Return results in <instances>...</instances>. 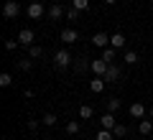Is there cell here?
Listing matches in <instances>:
<instances>
[{
    "mask_svg": "<svg viewBox=\"0 0 153 140\" xmlns=\"http://www.w3.org/2000/svg\"><path fill=\"white\" fill-rule=\"evenodd\" d=\"M79 13H82V10H76V8H69V10H66V21H79Z\"/></svg>",
    "mask_w": 153,
    "mask_h": 140,
    "instance_id": "obj_28",
    "label": "cell"
},
{
    "mask_svg": "<svg viewBox=\"0 0 153 140\" xmlns=\"http://www.w3.org/2000/svg\"><path fill=\"white\" fill-rule=\"evenodd\" d=\"M18 46H21V41H18V38H16V41H13V38H8V41H5V51H16Z\"/></svg>",
    "mask_w": 153,
    "mask_h": 140,
    "instance_id": "obj_29",
    "label": "cell"
},
{
    "mask_svg": "<svg viewBox=\"0 0 153 140\" xmlns=\"http://www.w3.org/2000/svg\"><path fill=\"white\" fill-rule=\"evenodd\" d=\"M125 140H135V138H125Z\"/></svg>",
    "mask_w": 153,
    "mask_h": 140,
    "instance_id": "obj_33",
    "label": "cell"
},
{
    "mask_svg": "<svg viewBox=\"0 0 153 140\" xmlns=\"http://www.w3.org/2000/svg\"><path fill=\"white\" fill-rule=\"evenodd\" d=\"M110 46H112V49H125L128 38L123 36V33H112V36H110Z\"/></svg>",
    "mask_w": 153,
    "mask_h": 140,
    "instance_id": "obj_11",
    "label": "cell"
},
{
    "mask_svg": "<svg viewBox=\"0 0 153 140\" xmlns=\"http://www.w3.org/2000/svg\"><path fill=\"white\" fill-rule=\"evenodd\" d=\"M10 84H13V76L8 74V71H3V74H0V87H3V89H8Z\"/></svg>",
    "mask_w": 153,
    "mask_h": 140,
    "instance_id": "obj_23",
    "label": "cell"
},
{
    "mask_svg": "<svg viewBox=\"0 0 153 140\" xmlns=\"http://www.w3.org/2000/svg\"><path fill=\"white\" fill-rule=\"evenodd\" d=\"M97 140H117V138H115L112 130H100V133H97Z\"/></svg>",
    "mask_w": 153,
    "mask_h": 140,
    "instance_id": "obj_24",
    "label": "cell"
},
{
    "mask_svg": "<svg viewBox=\"0 0 153 140\" xmlns=\"http://www.w3.org/2000/svg\"><path fill=\"white\" fill-rule=\"evenodd\" d=\"M41 122H44L46 127H54V125H56V115L54 112H46L44 117H41Z\"/></svg>",
    "mask_w": 153,
    "mask_h": 140,
    "instance_id": "obj_21",
    "label": "cell"
},
{
    "mask_svg": "<svg viewBox=\"0 0 153 140\" xmlns=\"http://www.w3.org/2000/svg\"><path fill=\"white\" fill-rule=\"evenodd\" d=\"M71 8H76V10H87L89 0H71Z\"/></svg>",
    "mask_w": 153,
    "mask_h": 140,
    "instance_id": "obj_27",
    "label": "cell"
},
{
    "mask_svg": "<svg viewBox=\"0 0 153 140\" xmlns=\"http://www.w3.org/2000/svg\"><path fill=\"white\" fill-rule=\"evenodd\" d=\"M18 69H21V71H31L33 69V59H31V56H28V59H21V61H18Z\"/></svg>",
    "mask_w": 153,
    "mask_h": 140,
    "instance_id": "obj_22",
    "label": "cell"
},
{
    "mask_svg": "<svg viewBox=\"0 0 153 140\" xmlns=\"http://www.w3.org/2000/svg\"><path fill=\"white\" fill-rule=\"evenodd\" d=\"M28 56H31V59H41V56H44V49H41L38 43H33V46H28Z\"/></svg>",
    "mask_w": 153,
    "mask_h": 140,
    "instance_id": "obj_17",
    "label": "cell"
},
{
    "mask_svg": "<svg viewBox=\"0 0 153 140\" xmlns=\"http://www.w3.org/2000/svg\"><path fill=\"white\" fill-rule=\"evenodd\" d=\"M79 130H82V125H79V122H66V135H76Z\"/></svg>",
    "mask_w": 153,
    "mask_h": 140,
    "instance_id": "obj_26",
    "label": "cell"
},
{
    "mask_svg": "<svg viewBox=\"0 0 153 140\" xmlns=\"http://www.w3.org/2000/svg\"><path fill=\"white\" fill-rule=\"evenodd\" d=\"M105 84H107V81H105V79H102V76H94V79H92V81H89V89H92V92H94V94H100V92H102V89H105Z\"/></svg>",
    "mask_w": 153,
    "mask_h": 140,
    "instance_id": "obj_15",
    "label": "cell"
},
{
    "mask_svg": "<svg viewBox=\"0 0 153 140\" xmlns=\"http://www.w3.org/2000/svg\"><path fill=\"white\" fill-rule=\"evenodd\" d=\"M138 133H140V135H151V133H153V120H151V117L138 120Z\"/></svg>",
    "mask_w": 153,
    "mask_h": 140,
    "instance_id": "obj_10",
    "label": "cell"
},
{
    "mask_svg": "<svg viewBox=\"0 0 153 140\" xmlns=\"http://www.w3.org/2000/svg\"><path fill=\"white\" fill-rule=\"evenodd\" d=\"M117 110H120V99H117V97H110L107 99V112H117Z\"/></svg>",
    "mask_w": 153,
    "mask_h": 140,
    "instance_id": "obj_19",
    "label": "cell"
},
{
    "mask_svg": "<svg viewBox=\"0 0 153 140\" xmlns=\"http://www.w3.org/2000/svg\"><path fill=\"white\" fill-rule=\"evenodd\" d=\"M64 16H66V10L59 5V3H54V5L49 8V18L51 21H59V18H64Z\"/></svg>",
    "mask_w": 153,
    "mask_h": 140,
    "instance_id": "obj_14",
    "label": "cell"
},
{
    "mask_svg": "<svg viewBox=\"0 0 153 140\" xmlns=\"http://www.w3.org/2000/svg\"><path fill=\"white\" fill-rule=\"evenodd\" d=\"M107 66H110V61H105V59H94V61H92V71H94V76H102V79H105V74H107Z\"/></svg>",
    "mask_w": 153,
    "mask_h": 140,
    "instance_id": "obj_5",
    "label": "cell"
},
{
    "mask_svg": "<svg viewBox=\"0 0 153 140\" xmlns=\"http://www.w3.org/2000/svg\"><path fill=\"white\" fill-rule=\"evenodd\" d=\"M92 43L97 46V49H107V46H110V36H107V33H94Z\"/></svg>",
    "mask_w": 153,
    "mask_h": 140,
    "instance_id": "obj_12",
    "label": "cell"
},
{
    "mask_svg": "<svg viewBox=\"0 0 153 140\" xmlns=\"http://www.w3.org/2000/svg\"><path fill=\"white\" fill-rule=\"evenodd\" d=\"M18 41H21V46H33V43H36V33L31 31V28H23L21 33H18Z\"/></svg>",
    "mask_w": 153,
    "mask_h": 140,
    "instance_id": "obj_3",
    "label": "cell"
},
{
    "mask_svg": "<svg viewBox=\"0 0 153 140\" xmlns=\"http://www.w3.org/2000/svg\"><path fill=\"white\" fill-rule=\"evenodd\" d=\"M151 8H153V0H151Z\"/></svg>",
    "mask_w": 153,
    "mask_h": 140,
    "instance_id": "obj_34",
    "label": "cell"
},
{
    "mask_svg": "<svg viewBox=\"0 0 153 140\" xmlns=\"http://www.w3.org/2000/svg\"><path fill=\"white\" fill-rule=\"evenodd\" d=\"M123 61H125L128 66H135L138 61H140V59H138V51H125V56H123Z\"/></svg>",
    "mask_w": 153,
    "mask_h": 140,
    "instance_id": "obj_16",
    "label": "cell"
},
{
    "mask_svg": "<svg viewBox=\"0 0 153 140\" xmlns=\"http://www.w3.org/2000/svg\"><path fill=\"white\" fill-rule=\"evenodd\" d=\"M130 115H133L135 120H143V117L148 115V110H146V104H143V102H133V104H130Z\"/></svg>",
    "mask_w": 153,
    "mask_h": 140,
    "instance_id": "obj_9",
    "label": "cell"
},
{
    "mask_svg": "<svg viewBox=\"0 0 153 140\" xmlns=\"http://www.w3.org/2000/svg\"><path fill=\"white\" fill-rule=\"evenodd\" d=\"M92 115H94V110L89 107V104H82V107H79V117H82V120H89Z\"/></svg>",
    "mask_w": 153,
    "mask_h": 140,
    "instance_id": "obj_20",
    "label": "cell"
},
{
    "mask_svg": "<svg viewBox=\"0 0 153 140\" xmlns=\"http://www.w3.org/2000/svg\"><path fill=\"white\" fill-rule=\"evenodd\" d=\"M18 13H21L18 0H5V5H3V16H5L8 21H13V18H18Z\"/></svg>",
    "mask_w": 153,
    "mask_h": 140,
    "instance_id": "obj_2",
    "label": "cell"
},
{
    "mask_svg": "<svg viewBox=\"0 0 153 140\" xmlns=\"http://www.w3.org/2000/svg\"><path fill=\"white\" fill-rule=\"evenodd\" d=\"M115 56H117V49H112V46L102 49V59H105V61H110V64H112V59H115Z\"/></svg>",
    "mask_w": 153,
    "mask_h": 140,
    "instance_id": "obj_18",
    "label": "cell"
},
{
    "mask_svg": "<svg viewBox=\"0 0 153 140\" xmlns=\"http://www.w3.org/2000/svg\"><path fill=\"white\" fill-rule=\"evenodd\" d=\"M112 133H115V138H128V127H125V125H120V122L115 125Z\"/></svg>",
    "mask_w": 153,
    "mask_h": 140,
    "instance_id": "obj_25",
    "label": "cell"
},
{
    "mask_svg": "<svg viewBox=\"0 0 153 140\" xmlns=\"http://www.w3.org/2000/svg\"><path fill=\"white\" fill-rule=\"evenodd\" d=\"M102 3H107V5H115V3H117V0H102Z\"/></svg>",
    "mask_w": 153,
    "mask_h": 140,
    "instance_id": "obj_31",
    "label": "cell"
},
{
    "mask_svg": "<svg viewBox=\"0 0 153 140\" xmlns=\"http://www.w3.org/2000/svg\"><path fill=\"white\" fill-rule=\"evenodd\" d=\"M71 64H74V59H71V54L66 49H59L54 54V66L56 69H66V66H71Z\"/></svg>",
    "mask_w": 153,
    "mask_h": 140,
    "instance_id": "obj_1",
    "label": "cell"
},
{
    "mask_svg": "<svg viewBox=\"0 0 153 140\" xmlns=\"http://www.w3.org/2000/svg\"><path fill=\"white\" fill-rule=\"evenodd\" d=\"M26 13H28V18H31V21H38V18H44L46 10H44V5L36 0V3H31V5L26 8Z\"/></svg>",
    "mask_w": 153,
    "mask_h": 140,
    "instance_id": "obj_4",
    "label": "cell"
},
{
    "mask_svg": "<svg viewBox=\"0 0 153 140\" xmlns=\"http://www.w3.org/2000/svg\"><path fill=\"white\" fill-rule=\"evenodd\" d=\"M148 117H151V120H153V107H151V110H148Z\"/></svg>",
    "mask_w": 153,
    "mask_h": 140,
    "instance_id": "obj_32",
    "label": "cell"
},
{
    "mask_svg": "<svg viewBox=\"0 0 153 140\" xmlns=\"http://www.w3.org/2000/svg\"><path fill=\"white\" fill-rule=\"evenodd\" d=\"M115 125H117V120H115L112 112H105L102 117H100V127L102 130H115Z\"/></svg>",
    "mask_w": 153,
    "mask_h": 140,
    "instance_id": "obj_7",
    "label": "cell"
},
{
    "mask_svg": "<svg viewBox=\"0 0 153 140\" xmlns=\"http://www.w3.org/2000/svg\"><path fill=\"white\" fill-rule=\"evenodd\" d=\"M74 71H76V74L92 71V61H89V59H76V61H74Z\"/></svg>",
    "mask_w": 153,
    "mask_h": 140,
    "instance_id": "obj_13",
    "label": "cell"
},
{
    "mask_svg": "<svg viewBox=\"0 0 153 140\" xmlns=\"http://www.w3.org/2000/svg\"><path fill=\"white\" fill-rule=\"evenodd\" d=\"M59 38H61L64 43H76V41H79V33H76V28H64Z\"/></svg>",
    "mask_w": 153,
    "mask_h": 140,
    "instance_id": "obj_8",
    "label": "cell"
},
{
    "mask_svg": "<svg viewBox=\"0 0 153 140\" xmlns=\"http://www.w3.org/2000/svg\"><path fill=\"white\" fill-rule=\"evenodd\" d=\"M120 74H123L120 66H117V64H110L107 66V74H105V81H107V84H115V81L120 79Z\"/></svg>",
    "mask_w": 153,
    "mask_h": 140,
    "instance_id": "obj_6",
    "label": "cell"
},
{
    "mask_svg": "<svg viewBox=\"0 0 153 140\" xmlns=\"http://www.w3.org/2000/svg\"><path fill=\"white\" fill-rule=\"evenodd\" d=\"M41 120H28V130H31V133H38V127H41Z\"/></svg>",
    "mask_w": 153,
    "mask_h": 140,
    "instance_id": "obj_30",
    "label": "cell"
}]
</instances>
